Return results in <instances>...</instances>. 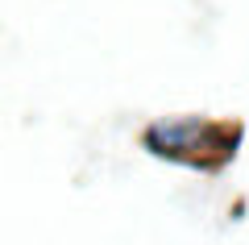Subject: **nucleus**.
<instances>
[]
</instances>
